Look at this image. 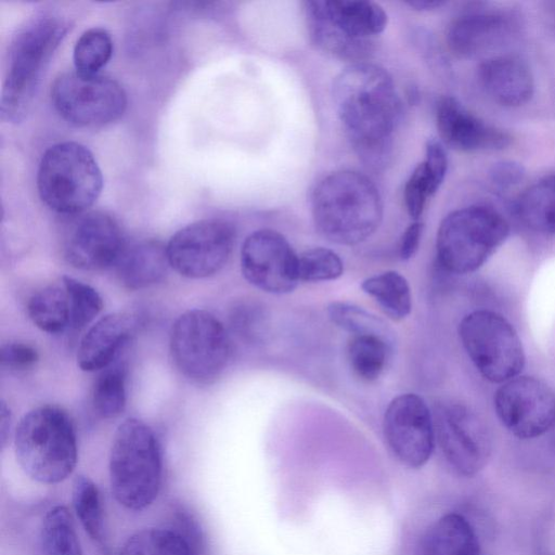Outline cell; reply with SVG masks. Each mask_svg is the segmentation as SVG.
<instances>
[{
	"instance_id": "1",
	"label": "cell",
	"mask_w": 555,
	"mask_h": 555,
	"mask_svg": "<svg viewBox=\"0 0 555 555\" xmlns=\"http://www.w3.org/2000/svg\"><path fill=\"white\" fill-rule=\"evenodd\" d=\"M333 101L358 156L371 169H384L403 114L391 76L375 64L352 63L336 76Z\"/></svg>"
},
{
	"instance_id": "2",
	"label": "cell",
	"mask_w": 555,
	"mask_h": 555,
	"mask_svg": "<svg viewBox=\"0 0 555 555\" xmlns=\"http://www.w3.org/2000/svg\"><path fill=\"white\" fill-rule=\"evenodd\" d=\"M314 225L327 241L357 245L369 238L383 219V202L375 184L353 170L324 177L311 196Z\"/></svg>"
},
{
	"instance_id": "3",
	"label": "cell",
	"mask_w": 555,
	"mask_h": 555,
	"mask_svg": "<svg viewBox=\"0 0 555 555\" xmlns=\"http://www.w3.org/2000/svg\"><path fill=\"white\" fill-rule=\"evenodd\" d=\"M312 42L343 60L363 62L387 26V13L363 0H310L304 3Z\"/></svg>"
},
{
	"instance_id": "4",
	"label": "cell",
	"mask_w": 555,
	"mask_h": 555,
	"mask_svg": "<svg viewBox=\"0 0 555 555\" xmlns=\"http://www.w3.org/2000/svg\"><path fill=\"white\" fill-rule=\"evenodd\" d=\"M109 485L124 507L141 511L157 498L163 475L160 446L142 421L128 418L116 429L108 459Z\"/></svg>"
},
{
	"instance_id": "5",
	"label": "cell",
	"mask_w": 555,
	"mask_h": 555,
	"mask_svg": "<svg viewBox=\"0 0 555 555\" xmlns=\"http://www.w3.org/2000/svg\"><path fill=\"white\" fill-rule=\"evenodd\" d=\"M16 460L35 481L53 485L66 479L77 463V440L68 414L41 405L25 414L14 437Z\"/></svg>"
},
{
	"instance_id": "6",
	"label": "cell",
	"mask_w": 555,
	"mask_h": 555,
	"mask_svg": "<svg viewBox=\"0 0 555 555\" xmlns=\"http://www.w3.org/2000/svg\"><path fill=\"white\" fill-rule=\"evenodd\" d=\"M67 25L60 16L41 13L14 36L1 96V117L16 122L28 111L43 72L62 41Z\"/></svg>"
},
{
	"instance_id": "7",
	"label": "cell",
	"mask_w": 555,
	"mask_h": 555,
	"mask_svg": "<svg viewBox=\"0 0 555 555\" xmlns=\"http://www.w3.org/2000/svg\"><path fill=\"white\" fill-rule=\"evenodd\" d=\"M103 188L102 171L88 147L77 142L50 146L41 157L37 189L53 211L76 216L87 211Z\"/></svg>"
},
{
	"instance_id": "8",
	"label": "cell",
	"mask_w": 555,
	"mask_h": 555,
	"mask_svg": "<svg viewBox=\"0 0 555 555\" xmlns=\"http://www.w3.org/2000/svg\"><path fill=\"white\" fill-rule=\"evenodd\" d=\"M508 233L506 220L490 207L475 205L456 209L439 225L437 260L450 273H472L493 255Z\"/></svg>"
},
{
	"instance_id": "9",
	"label": "cell",
	"mask_w": 555,
	"mask_h": 555,
	"mask_svg": "<svg viewBox=\"0 0 555 555\" xmlns=\"http://www.w3.org/2000/svg\"><path fill=\"white\" fill-rule=\"evenodd\" d=\"M462 345L479 374L503 384L519 375L525 365L521 340L514 326L491 310H475L459 324Z\"/></svg>"
},
{
	"instance_id": "10",
	"label": "cell",
	"mask_w": 555,
	"mask_h": 555,
	"mask_svg": "<svg viewBox=\"0 0 555 555\" xmlns=\"http://www.w3.org/2000/svg\"><path fill=\"white\" fill-rule=\"evenodd\" d=\"M170 352L181 374L195 383L207 384L225 369L231 340L214 314L199 309L189 310L172 326Z\"/></svg>"
},
{
	"instance_id": "11",
	"label": "cell",
	"mask_w": 555,
	"mask_h": 555,
	"mask_svg": "<svg viewBox=\"0 0 555 555\" xmlns=\"http://www.w3.org/2000/svg\"><path fill=\"white\" fill-rule=\"evenodd\" d=\"M54 108L67 122L95 128L117 120L127 107V95L114 79L77 70L60 75L51 87Z\"/></svg>"
},
{
	"instance_id": "12",
	"label": "cell",
	"mask_w": 555,
	"mask_h": 555,
	"mask_svg": "<svg viewBox=\"0 0 555 555\" xmlns=\"http://www.w3.org/2000/svg\"><path fill=\"white\" fill-rule=\"evenodd\" d=\"M435 436L452 467L463 476H474L490 459L492 439L486 423L461 403L435 406Z\"/></svg>"
},
{
	"instance_id": "13",
	"label": "cell",
	"mask_w": 555,
	"mask_h": 555,
	"mask_svg": "<svg viewBox=\"0 0 555 555\" xmlns=\"http://www.w3.org/2000/svg\"><path fill=\"white\" fill-rule=\"evenodd\" d=\"M234 242L235 230L227 221L193 222L177 231L166 245L169 264L191 279L214 275L228 262Z\"/></svg>"
},
{
	"instance_id": "14",
	"label": "cell",
	"mask_w": 555,
	"mask_h": 555,
	"mask_svg": "<svg viewBox=\"0 0 555 555\" xmlns=\"http://www.w3.org/2000/svg\"><path fill=\"white\" fill-rule=\"evenodd\" d=\"M502 425L519 439H533L555 424V395L541 379L518 375L503 383L493 398Z\"/></svg>"
},
{
	"instance_id": "15",
	"label": "cell",
	"mask_w": 555,
	"mask_h": 555,
	"mask_svg": "<svg viewBox=\"0 0 555 555\" xmlns=\"http://www.w3.org/2000/svg\"><path fill=\"white\" fill-rule=\"evenodd\" d=\"M241 271L255 287L270 294L292 292L299 282L298 255L278 231L261 229L246 237Z\"/></svg>"
},
{
	"instance_id": "16",
	"label": "cell",
	"mask_w": 555,
	"mask_h": 555,
	"mask_svg": "<svg viewBox=\"0 0 555 555\" xmlns=\"http://www.w3.org/2000/svg\"><path fill=\"white\" fill-rule=\"evenodd\" d=\"M383 428L390 450L402 464L418 468L429 460L435 426L422 397L402 393L393 398L385 411Z\"/></svg>"
},
{
	"instance_id": "17",
	"label": "cell",
	"mask_w": 555,
	"mask_h": 555,
	"mask_svg": "<svg viewBox=\"0 0 555 555\" xmlns=\"http://www.w3.org/2000/svg\"><path fill=\"white\" fill-rule=\"evenodd\" d=\"M127 247L118 222L100 210L76 215L64 240V257L77 269L98 271L115 266Z\"/></svg>"
},
{
	"instance_id": "18",
	"label": "cell",
	"mask_w": 555,
	"mask_h": 555,
	"mask_svg": "<svg viewBox=\"0 0 555 555\" xmlns=\"http://www.w3.org/2000/svg\"><path fill=\"white\" fill-rule=\"evenodd\" d=\"M517 26V17L506 10L470 9L452 21L447 42L456 56L470 57L501 44L516 31Z\"/></svg>"
},
{
	"instance_id": "19",
	"label": "cell",
	"mask_w": 555,
	"mask_h": 555,
	"mask_svg": "<svg viewBox=\"0 0 555 555\" xmlns=\"http://www.w3.org/2000/svg\"><path fill=\"white\" fill-rule=\"evenodd\" d=\"M436 125L442 142L460 152L499 151L511 143L508 133L485 122L453 96L438 101Z\"/></svg>"
},
{
	"instance_id": "20",
	"label": "cell",
	"mask_w": 555,
	"mask_h": 555,
	"mask_svg": "<svg viewBox=\"0 0 555 555\" xmlns=\"http://www.w3.org/2000/svg\"><path fill=\"white\" fill-rule=\"evenodd\" d=\"M138 320L127 312L101 318L80 340L77 362L81 370L94 372L107 369L133 336Z\"/></svg>"
},
{
	"instance_id": "21",
	"label": "cell",
	"mask_w": 555,
	"mask_h": 555,
	"mask_svg": "<svg viewBox=\"0 0 555 555\" xmlns=\"http://www.w3.org/2000/svg\"><path fill=\"white\" fill-rule=\"evenodd\" d=\"M478 79L485 92L496 103L516 107L533 95L532 73L516 55H495L485 60L478 68Z\"/></svg>"
},
{
	"instance_id": "22",
	"label": "cell",
	"mask_w": 555,
	"mask_h": 555,
	"mask_svg": "<svg viewBox=\"0 0 555 555\" xmlns=\"http://www.w3.org/2000/svg\"><path fill=\"white\" fill-rule=\"evenodd\" d=\"M167 249L158 241H143L126 247L115 264L120 283L142 289L160 282L169 267Z\"/></svg>"
},
{
	"instance_id": "23",
	"label": "cell",
	"mask_w": 555,
	"mask_h": 555,
	"mask_svg": "<svg viewBox=\"0 0 555 555\" xmlns=\"http://www.w3.org/2000/svg\"><path fill=\"white\" fill-rule=\"evenodd\" d=\"M417 555H482L474 528L459 514H448L423 535Z\"/></svg>"
},
{
	"instance_id": "24",
	"label": "cell",
	"mask_w": 555,
	"mask_h": 555,
	"mask_svg": "<svg viewBox=\"0 0 555 555\" xmlns=\"http://www.w3.org/2000/svg\"><path fill=\"white\" fill-rule=\"evenodd\" d=\"M27 313L43 332L60 334L72 330L70 298L63 280L36 292L28 300Z\"/></svg>"
},
{
	"instance_id": "25",
	"label": "cell",
	"mask_w": 555,
	"mask_h": 555,
	"mask_svg": "<svg viewBox=\"0 0 555 555\" xmlns=\"http://www.w3.org/2000/svg\"><path fill=\"white\" fill-rule=\"evenodd\" d=\"M516 210L530 229L555 234V173L529 186L519 197Z\"/></svg>"
},
{
	"instance_id": "26",
	"label": "cell",
	"mask_w": 555,
	"mask_h": 555,
	"mask_svg": "<svg viewBox=\"0 0 555 555\" xmlns=\"http://www.w3.org/2000/svg\"><path fill=\"white\" fill-rule=\"evenodd\" d=\"M361 288L374 298L390 319L406 318L412 309V296L406 279L397 271H385L365 279Z\"/></svg>"
},
{
	"instance_id": "27",
	"label": "cell",
	"mask_w": 555,
	"mask_h": 555,
	"mask_svg": "<svg viewBox=\"0 0 555 555\" xmlns=\"http://www.w3.org/2000/svg\"><path fill=\"white\" fill-rule=\"evenodd\" d=\"M118 555H198L172 527L146 528L130 535Z\"/></svg>"
},
{
	"instance_id": "28",
	"label": "cell",
	"mask_w": 555,
	"mask_h": 555,
	"mask_svg": "<svg viewBox=\"0 0 555 555\" xmlns=\"http://www.w3.org/2000/svg\"><path fill=\"white\" fill-rule=\"evenodd\" d=\"M389 346L376 335H352L346 350L350 369L365 382L377 379L385 369Z\"/></svg>"
},
{
	"instance_id": "29",
	"label": "cell",
	"mask_w": 555,
	"mask_h": 555,
	"mask_svg": "<svg viewBox=\"0 0 555 555\" xmlns=\"http://www.w3.org/2000/svg\"><path fill=\"white\" fill-rule=\"evenodd\" d=\"M41 541L46 555H83L74 518L65 506H54L42 520Z\"/></svg>"
},
{
	"instance_id": "30",
	"label": "cell",
	"mask_w": 555,
	"mask_h": 555,
	"mask_svg": "<svg viewBox=\"0 0 555 555\" xmlns=\"http://www.w3.org/2000/svg\"><path fill=\"white\" fill-rule=\"evenodd\" d=\"M72 500L75 513L85 531L95 542H102L104 518L96 485L87 476H77L73 483Z\"/></svg>"
},
{
	"instance_id": "31",
	"label": "cell",
	"mask_w": 555,
	"mask_h": 555,
	"mask_svg": "<svg viewBox=\"0 0 555 555\" xmlns=\"http://www.w3.org/2000/svg\"><path fill=\"white\" fill-rule=\"evenodd\" d=\"M113 40L103 28L93 27L81 34L74 47V64L77 72L86 75L99 74L111 60Z\"/></svg>"
},
{
	"instance_id": "32",
	"label": "cell",
	"mask_w": 555,
	"mask_h": 555,
	"mask_svg": "<svg viewBox=\"0 0 555 555\" xmlns=\"http://www.w3.org/2000/svg\"><path fill=\"white\" fill-rule=\"evenodd\" d=\"M92 405L103 418L118 416L126 405V374L121 366L105 369L92 390Z\"/></svg>"
},
{
	"instance_id": "33",
	"label": "cell",
	"mask_w": 555,
	"mask_h": 555,
	"mask_svg": "<svg viewBox=\"0 0 555 555\" xmlns=\"http://www.w3.org/2000/svg\"><path fill=\"white\" fill-rule=\"evenodd\" d=\"M327 314L336 326L352 335H376L392 343V333L387 324L360 307L335 301L327 307Z\"/></svg>"
},
{
	"instance_id": "34",
	"label": "cell",
	"mask_w": 555,
	"mask_h": 555,
	"mask_svg": "<svg viewBox=\"0 0 555 555\" xmlns=\"http://www.w3.org/2000/svg\"><path fill=\"white\" fill-rule=\"evenodd\" d=\"M343 273V260L332 249L315 247L308 249L298 256L299 281H333L341 276Z\"/></svg>"
},
{
	"instance_id": "35",
	"label": "cell",
	"mask_w": 555,
	"mask_h": 555,
	"mask_svg": "<svg viewBox=\"0 0 555 555\" xmlns=\"http://www.w3.org/2000/svg\"><path fill=\"white\" fill-rule=\"evenodd\" d=\"M70 298L72 330H81L102 310L103 301L90 285L69 276L62 278Z\"/></svg>"
},
{
	"instance_id": "36",
	"label": "cell",
	"mask_w": 555,
	"mask_h": 555,
	"mask_svg": "<svg viewBox=\"0 0 555 555\" xmlns=\"http://www.w3.org/2000/svg\"><path fill=\"white\" fill-rule=\"evenodd\" d=\"M441 183L431 175L426 164H418L404 185L406 211L415 221L423 215L428 199L438 191Z\"/></svg>"
},
{
	"instance_id": "37",
	"label": "cell",
	"mask_w": 555,
	"mask_h": 555,
	"mask_svg": "<svg viewBox=\"0 0 555 555\" xmlns=\"http://www.w3.org/2000/svg\"><path fill=\"white\" fill-rule=\"evenodd\" d=\"M230 326L240 338L256 343L266 332L267 315L261 306L254 301L236 304L230 312Z\"/></svg>"
},
{
	"instance_id": "38",
	"label": "cell",
	"mask_w": 555,
	"mask_h": 555,
	"mask_svg": "<svg viewBox=\"0 0 555 555\" xmlns=\"http://www.w3.org/2000/svg\"><path fill=\"white\" fill-rule=\"evenodd\" d=\"M38 360L37 349L25 343H9L1 348V365L10 371L25 372L34 367Z\"/></svg>"
},
{
	"instance_id": "39",
	"label": "cell",
	"mask_w": 555,
	"mask_h": 555,
	"mask_svg": "<svg viewBox=\"0 0 555 555\" xmlns=\"http://www.w3.org/2000/svg\"><path fill=\"white\" fill-rule=\"evenodd\" d=\"M525 176L524 167L511 160H503L494 164L489 171V179L491 184L505 191L517 185Z\"/></svg>"
},
{
	"instance_id": "40",
	"label": "cell",
	"mask_w": 555,
	"mask_h": 555,
	"mask_svg": "<svg viewBox=\"0 0 555 555\" xmlns=\"http://www.w3.org/2000/svg\"><path fill=\"white\" fill-rule=\"evenodd\" d=\"M424 225L422 222L414 221L411 223L402 234L400 241L399 253L403 260L412 258L418 249Z\"/></svg>"
},
{
	"instance_id": "41",
	"label": "cell",
	"mask_w": 555,
	"mask_h": 555,
	"mask_svg": "<svg viewBox=\"0 0 555 555\" xmlns=\"http://www.w3.org/2000/svg\"><path fill=\"white\" fill-rule=\"evenodd\" d=\"M1 415H0V428H1V446L4 448L9 434H10V426H11V413L9 408L4 402H1Z\"/></svg>"
},
{
	"instance_id": "42",
	"label": "cell",
	"mask_w": 555,
	"mask_h": 555,
	"mask_svg": "<svg viewBox=\"0 0 555 555\" xmlns=\"http://www.w3.org/2000/svg\"><path fill=\"white\" fill-rule=\"evenodd\" d=\"M408 5L411 8H414L415 10L420 11H428L437 9L444 4L443 1H434V0H413L406 2Z\"/></svg>"
}]
</instances>
